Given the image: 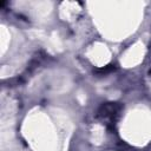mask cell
Returning a JSON list of instances; mask_svg holds the SVG:
<instances>
[{
	"label": "cell",
	"instance_id": "obj_1",
	"mask_svg": "<svg viewBox=\"0 0 151 151\" xmlns=\"http://www.w3.org/2000/svg\"><path fill=\"white\" fill-rule=\"evenodd\" d=\"M122 109H123V106L118 103H106L99 107L97 116L101 120H106V122L113 124L117 120V118L119 117Z\"/></svg>",
	"mask_w": 151,
	"mask_h": 151
}]
</instances>
